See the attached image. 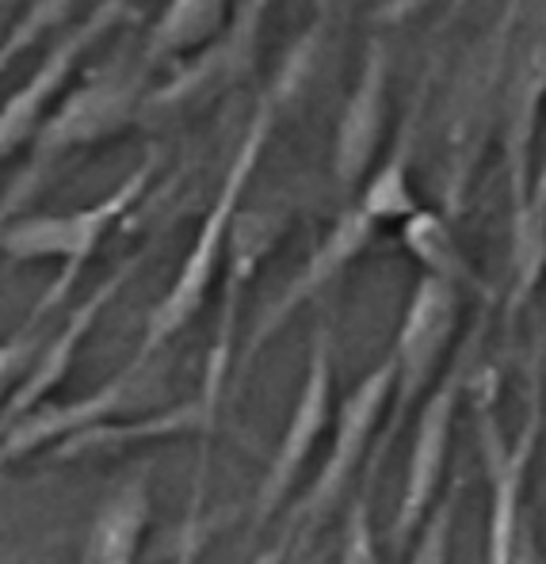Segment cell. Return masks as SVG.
Returning a JSON list of instances; mask_svg holds the SVG:
<instances>
[{
	"mask_svg": "<svg viewBox=\"0 0 546 564\" xmlns=\"http://www.w3.org/2000/svg\"><path fill=\"white\" fill-rule=\"evenodd\" d=\"M287 107L279 104L271 93H264L256 99L253 115H248L242 141H237L234 156H229V169L218 184V195L206 206L203 221H199V234L188 248V256L180 260L176 275H172L164 297L146 313V328H142V344H138L135 359H153L164 355L169 344L180 336L192 321L203 313L206 297L214 290V279L222 275V256H226V237L234 226V214L245 206V195L256 180V169L264 161V149L271 145V134L283 122Z\"/></svg>",
	"mask_w": 546,
	"mask_h": 564,
	"instance_id": "1",
	"label": "cell"
},
{
	"mask_svg": "<svg viewBox=\"0 0 546 564\" xmlns=\"http://www.w3.org/2000/svg\"><path fill=\"white\" fill-rule=\"evenodd\" d=\"M157 176V161L146 156L122 184H115L104 198H96L93 206H81L69 214H20L8 221V229L0 234V252L15 263L28 260H54L57 275L43 290L35 305L28 313V325H46L57 310L65 305V297L73 294V286L85 275L88 260L96 256V248L104 245L107 234L115 226H122L130 210L149 195Z\"/></svg>",
	"mask_w": 546,
	"mask_h": 564,
	"instance_id": "2",
	"label": "cell"
},
{
	"mask_svg": "<svg viewBox=\"0 0 546 564\" xmlns=\"http://www.w3.org/2000/svg\"><path fill=\"white\" fill-rule=\"evenodd\" d=\"M532 393H527V416L512 438H504L501 416H496V375L474 367L467 386L470 420H474L478 454L490 480V522H485V564H508L516 550V534L527 519L524 496L532 477L535 454H539L546 431V378L543 362H532Z\"/></svg>",
	"mask_w": 546,
	"mask_h": 564,
	"instance_id": "3",
	"label": "cell"
},
{
	"mask_svg": "<svg viewBox=\"0 0 546 564\" xmlns=\"http://www.w3.org/2000/svg\"><path fill=\"white\" fill-rule=\"evenodd\" d=\"M462 321V290L436 275H420L409 294V305L397 325L390 359H394V393L386 404L383 427H378L375 443L367 454V473L360 485H375L383 462L390 458V446L402 431V423L413 420L417 404L436 386L440 370L447 367L454 351V336H459Z\"/></svg>",
	"mask_w": 546,
	"mask_h": 564,
	"instance_id": "4",
	"label": "cell"
},
{
	"mask_svg": "<svg viewBox=\"0 0 546 564\" xmlns=\"http://www.w3.org/2000/svg\"><path fill=\"white\" fill-rule=\"evenodd\" d=\"M493 305H485L482 317L470 325V332L462 336V344L451 351L447 367L440 370L436 386L425 393V401L413 412V446H409V466H405V485H402V500L397 511L386 527V542L390 550L409 545V538L417 534V527L425 522V516L432 511V503L443 492V477H447V458H451V435H454V420L459 409L467 401V386L474 375L478 359H482L485 336H490V317Z\"/></svg>",
	"mask_w": 546,
	"mask_h": 564,
	"instance_id": "5",
	"label": "cell"
},
{
	"mask_svg": "<svg viewBox=\"0 0 546 564\" xmlns=\"http://www.w3.org/2000/svg\"><path fill=\"white\" fill-rule=\"evenodd\" d=\"M394 393V359L386 355L378 367L352 386V393L341 401V412H333V443L321 462L318 477L306 485V492L295 503H287L283 530L279 534L291 542V561L302 557L313 545V538L333 522L341 503L352 492L360 469L367 466L371 443H375L378 427H383L386 404Z\"/></svg>",
	"mask_w": 546,
	"mask_h": 564,
	"instance_id": "6",
	"label": "cell"
},
{
	"mask_svg": "<svg viewBox=\"0 0 546 564\" xmlns=\"http://www.w3.org/2000/svg\"><path fill=\"white\" fill-rule=\"evenodd\" d=\"M149 73H153V65L142 54H111L81 85L65 88L62 104L50 107V115L28 149L35 156L62 164L65 156L81 153V149L119 138L127 127L142 122Z\"/></svg>",
	"mask_w": 546,
	"mask_h": 564,
	"instance_id": "7",
	"label": "cell"
},
{
	"mask_svg": "<svg viewBox=\"0 0 546 564\" xmlns=\"http://www.w3.org/2000/svg\"><path fill=\"white\" fill-rule=\"evenodd\" d=\"M546 111V0H516L512 20L508 57L501 77V169L508 210L527 195L535 169V145H539Z\"/></svg>",
	"mask_w": 546,
	"mask_h": 564,
	"instance_id": "8",
	"label": "cell"
},
{
	"mask_svg": "<svg viewBox=\"0 0 546 564\" xmlns=\"http://www.w3.org/2000/svg\"><path fill=\"white\" fill-rule=\"evenodd\" d=\"M378 234H383V226H378V221L371 218L355 198L344 206L341 214H336L333 226L325 229V237H321L318 245H313V252L298 263L295 275L279 286V294L264 302V310L253 317L245 339L237 344L234 378H229V389H234V393H242L245 378L253 375V367L260 362V355L276 344L279 332L291 325L313 297L325 294L336 279H344V271L352 268V263H360V256L375 245Z\"/></svg>",
	"mask_w": 546,
	"mask_h": 564,
	"instance_id": "9",
	"label": "cell"
},
{
	"mask_svg": "<svg viewBox=\"0 0 546 564\" xmlns=\"http://www.w3.org/2000/svg\"><path fill=\"white\" fill-rule=\"evenodd\" d=\"M164 389H169V359L153 355V359H130L119 375H111L104 386L77 397V401H65V404L43 401L28 416L15 420L12 427L0 431V469L62 443V438H69L81 427L157 409Z\"/></svg>",
	"mask_w": 546,
	"mask_h": 564,
	"instance_id": "10",
	"label": "cell"
},
{
	"mask_svg": "<svg viewBox=\"0 0 546 564\" xmlns=\"http://www.w3.org/2000/svg\"><path fill=\"white\" fill-rule=\"evenodd\" d=\"M291 229V210L287 206H242L234 214V226L226 237V256H222V305H218V328H214L211 351L203 362V381H199V401L218 416L226 401L229 378H234L237 359V328H242V305L245 290L260 275L268 256L279 248V240Z\"/></svg>",
	"mask_w": 546,
	"mask_h": 564,
	"instance_id": "11",
	"label": "cell"
},
{
	"mask_svg": "<svg viewBox=\"0 0 546 564\" xmlns=\"http://www.w3.org/2000/svg\"><path fill=\"white\" fill-rule=\"evenodd\" d=\"M333 325L321 321L318 332L310 339V359H306L302 389L295 397L291 420L279 438L276 454H271L268 469H264L260 485L253 492V508H248V538H256L260 530H268L279 519V511L291 500L298 477H302L310 454L318 451L321 435L333 423Z\"/></svg>",
	"mask_w": 546,
	"mask_h": 564,
	"instance_id": "12",
	"label": "cell"
},
{
	"mask_svg": "<svg viewBox=\"0 0 546 564\" xmlns=\"http://www.w3.org/2000/svg\"><path fill=\"white\" fill-rule=\"evenodd\" d=\"M276 4L279 0H229L226 28L218 31V39L195 50L188 62L180 57L176 73L164 85L149 88L142 119L184 111L188 104L226 96L237 85H245L256 73V62H260L264 28H268V15L276 12Z\"/></svg>",
	"mask_w": 546,
	"mask_h": 564,
	"instance_id": "13",
	"label": "cell"
},
{
	"mask_svg": "<svg viewBox=\"0 0 546 564\" xmlns=\"http://www.w3.org/2000/svg\"><path fill=\"white\" fill-rule=\"evenodd\" d=\"M390 43L375 35L363 46L360 69L336 115L333 141H329V176L341 195L352 198L378 164L390 130Z\"/></svg>",
	"mask_w": 546,
	"mask_h": 564,
	"instance_id": "14",
	"label": "cell"
},
{
	"mask_svg": "<svg viewBox=\"0 0 546 564\" xmlns=\"http://www.w3.org/2000/svg\"><path fill=\"white\" fill-rule=\"evenodd\" d=\"M130 15L135 12L119 8L115 0H99L85 20L73 23L62 39H54V46L43 54V62L35 65V73H31V77L0 104V161H8V156H15L23 145L35 141L39 127H43V119L50 115V107L62 99V93L69 88V80L77 77L81 57H85L107 31L119 28L122 20H130Z\"/></svg>",
	"mask_w": 546,
	"mask_h": 564,
	"instance_id": "15",
	"label": "cell"
},
{
	"mask_svg": "<svg viewBox=\"0 0 546 564\" xmlns=\"http://www.w3.org/2000/svg\"><path fill=\"white\" fill-rule=\"evenodd\" d=\"M149 248H138V252H130L127 260L119 263V268L111 271L99 286L93 290L88 297H81L77 305L69 310V317L62 321L50 336L43 339V347H39V355L31 359V367L23 370V378L15 381L12 389H8L4 404H0V431L12 427L20 416H28L31 409H39V404L46 401L50 393H54L57 386H62L65 378H69L73 362H77L81 355V344L88 339V332L99 325V317L107 313V305L115 302V297L122 294V286H127L130 279L142 271Z\"/></svg>",
	"mask_w": 546,
	"mask_h": 564,
	"instance_id": "16",
	"label": "cell"
},
{
	"mask_svg": "<svg viewBox=\"0 0 546 564\" xmlns=\"http://www.w3.org/2000/svg\"><path fill=\"white\" fill-rule=\"evenodd\" d=\"M218 416L206 409L199 397L176 404H161V409L138 412L135 420H104L93 427L73 431L69 438L50 446V462H77V458H107V454H122L130 446L146 443H172L184 435H214Z\"/></svg>",
	"mask_w": 546,
	"mask_h": 564,
	"instance_id": "17",
	"label": "cell"
},
{
	"mask_svg": "<svg viewBox=\"0 0 546 564\" xmlns=\"http://www.w3.org/2000/svg\"><path fill=\"white\" fill-rule=\"evenodd\" d=\"M546 279V156L532 169V184L520 206L508 210V286L501 302L504 336L520 325Z\"/></svg>",
	"mask_w": 546,
	"mask_h": 564,
	"instance_id": "18",
	"label": "cell"
},
{
	"mask_svg": "<svg viewBox=\"0 0 546 564\" xmlns=\"http://www.w3.org/2000/svg\"><path fill=\"white\" fill-rule=\"evenodd\" d=\"M397 237H402V248L420 268V275H436L451 282V286H459L462 294H478L482 305H493V290L485 286V279L470 263L467 248L459 245L454 218H447L436 206L420 203L409 218L397 221Z\"/></svg>",
	"mask_w": 546,
	"mask_h": 564,
	"instance_id": "19",
	"label": "cell"
},
{
	"mask_svg": "<svg viewBox=\"0 0 546 564\" xmlns=\"http://www.w3.org/2000/svg\"><path fill=\"white\" fill-rule=\"evenodd\" d=\"M149 511H153V492H149V477L142 473L104 500V508L96 511L93 527H88L77 564H138Z\"/></svg>",
	"mask_w": 546,
	"mask_h": 564,
	"instance_id": "20",
	"label": "cell"
},
{
	"mask_svg": "<svg viewBox=\"0 0 546 564\" xmlns=\"http://www.w3.org/2000/svg\"><path fill=\"white\" fill-rule=\"evenodd\" d=\"M226 15L229 0H164V8L142 39V57L149 65L192 57L195 50L218 39V31L226 28Z\"/></svg>",
	"mask_w": 546,
	"mask_h": 564,
	"instance_id": "21",
	"label": "cell"
},
{
	"mask_svg": "<svg viewBox=\"0 0 546 564\" xmlns=\"http://www.w3.org/2000/svg\"><path fill=\"white\" fill-rule=\"evenodd\" d=\"M77 4L81 0H31V4L8 23L4 35H0V77H4L31 46L50 39L57 28H65L69 15L77 12Z\"/></svg>",
	"mask_w": 546,
	"mask_h": 564,
	"instance_id": "22",
	"label": "cell"
},
{
	"mask_svg": "<svg viewBox=\"0 0 546 564\" xmlns=\"http://www.w3.org/2000/svg\"><path fill=\"white\" fill-rule=\"evenodd\" d=\"M459 500H462V480H451V488L440 492V500L432 503V511L417 527V534L409 538V557H405V564H451V538H454V519H459Z\"/></svg>",
	"mask_w": 546,
	"mask_h": 564,
	"instance_id": "23",
	"label": "cell"
},
{
	"mask_svg": "<svg viewBox=\"0 0 546 564\" xmlns=\"http://www.w3.org/2000/svg\"><path fill=\"white\" fill-rule=\"evenodd\" d=\"M371 488L375 485H360L344 508L341 564H383L375 527H371Z\"/></svg>",
	"mask_w": 546,
	"mask_h": 564,
	"instance_id": "24",
	"label": "cell"
},
{
	"mask_svg": "<svg viewBox=\"0 0 546 564\" xmlns=\"http://www.w3.org/2000/svg\"><path fill=\"white\" fill-rule=\"evenodd\" d=\"M43 339H46L43 325H28V321L8 339H0V393H8V389L23 378V370L31 367V359H35L39 347H43Z\"/></svg>",
	"mask_w": 546,
	"mask_h": 564,
	"instance_id": "25",
	"label": "cell"
},
{
	"mask_svg": "<svg viewBox=\"0 0 546 564\" xmlns=\"http://www.w3.org/2000/svg\"><path fill=\"white\" fill-rule=\"evenodd\" d=\"M508 564H543V557H539V542H535L532 519H524V527H520L516 550H512V561H508Z\"/></svg>",
	"mask_w": 546,
	"mask_h": 564,
	"instance_id": "26",
	"label": "cell"
},
{
	"mask_svg": "<svg viewBox=\"0 0 546 564\" xmlns=\"http://www.w3.org/2000/svg\"><path fill=\"white\" fill-rule=\"evenodd\" d=\"M347 4H352V0H310V8H313V20L310 23H318V28H325L329 35H333V28L344 20Z\"/></svg>",
	"mask_w": 546,
	"mask_h": 564,
	"instance_id": "27",
	"label": "cell"
},
{
	"mask_svg": "<svg viewBox=\"0 0 546 564\" xmlns=\"http://www.w3.org/2000/svg\"><path fill=\"white\" fill-rule=\"evenodd\" d=\"M248 564H291V542H287L283 534H279L276 542L268 545V550H260Z\"/></svg>",
	"mask_w": 546,
	"mask_h": 564,
	"instance_id": "28",
	"label": "cell"
},
{
	"mask_svg": "<svg viewBox=\"0 0 546 564\" xmlns=\"http://www.w3.org/2000/svg\"><path fill=\"white\" fill-rule=\"evenodd\" d=\"M15 4H20V0H0V35L8 31V12H12Z\"/></svg>",
	"mask_w": 546,
	"mask_h": 564,
	"instance_id": "29",
	"label": "cell"
},
{
	"mask_svg": "<svg viewBox=\"0 0 546 564\" xmlns=\"http://www.w3.org/2000/svg\"><path fill=\"white\" fill-rule=\"evenodd\" d=\"M195 561V534H192V545H184V553H180V564H192Z\"/></svg>",
	"mask_w": 546,
	"mask_h": 564,
	"instance_id": "30",
	"label": "cell"
},
{
	"mask_svg": "<svg viewBox=\"0 0 546 564\" xmlns=\"http://www.w3.org/2000/svg\"><path fill=\"white\" fill-rule=\"evenodd\" d=\"M115 4H119V8H127V12H135V8H138V0H115Z\"/></svg>",
	"mask_w": 546,
	"mask_h": 564,
	"instance_id": "31",
	"label": "cell"
}]
</instances>
